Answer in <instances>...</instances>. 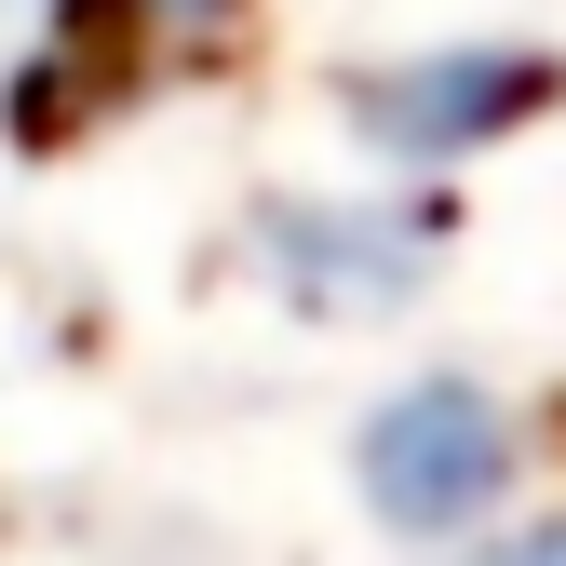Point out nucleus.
Returning a JSON list of instances; mask_svg holds the SVG:
<instances>
[{"label": "nucleus", "mask_w": 566, "mask_h": 566, "mask_svg": "<svg viewBox=\"0 0 566 566\" xmlns=\"http://www.w3.org/2000/svg\"><path fill=\"white\" fill-rule=\"evenodd\" d=\"M513 418L485 405L472 378H418V391H391L378 418H365V446H350V472H365V500L391 513V526H418V539H446V526H472L485 500H513Z\"/></svg>", "instance_id": "obj_2"}, {"label": "nucleus", "mask_w": 566, "mask_h": 566, "mask_svg": "<svg viewBox=\"0 0 566 566\" xmlns=\"http://www.w3.org/2000/svg\"><path fill=\"white\" fill-rule=\"evenodd\" d=\"M539 108H566V54H539V41H459V54H405V67L350 82V122L391 163H472L500 135H526Z\"/></svg>", "instance_id": "obj_1"}, {"label": "nucleus", "mask_w": 566, "mask_h": 566, "mask_svg": "<svg viewBox=\"0 0 566 566\" xmlns=\"http://www.w3.org/2000/svg\"><path fill=\"white\" fill-rule=\"evenodd\" d=\"M485 566H566V513H553V526H526V539H500Z\"/></svg>", "instance_id": "obj_4"}, {"label": "nucleus", "mask_w": 566, "mask_h": 566, "mask_svg": "<svg viewBox=\"0 0 566 566\" xmlns=\"http://www.w3.org/2000/svg\"><path fill=\"white\" fill-rule=\"evenodd\" d=\"M446 243V217L432 202H365V217H270V256L311 283V297H405V270Z\"/></svg>", "instance_id": "obj_3"}]
</instances>
